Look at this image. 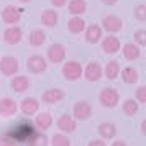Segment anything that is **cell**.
<instances>
[{
  "label": "cell",
  "mask_w": 146,
  "mask_h": 146,
  "mask_svg": "<svg viewBox=\"0 0 146 146\" xmlns=\"http://www.w3.org/2000/svg\"><path fill=\"white\" fill-rule=\"evenodd\" d=\"M99 102H100V105L105 107V108H115L120 102L118 90L113 89V87H105V89H102L100 94H99Z\"/></svg>",
  "instance_id": "6da1fadb"
},
{
  "label": "cell",
  "mask_w": 146,
  "mask_h": 146,
  "mask_svg": "<svg viewBox=\"0 0 146 146\" xmlns=\"http://www.w3.org/2000/svg\"><path fill=\"white\" fill-rule=\"evenodd\" d=\"M62 76H64V79L71 80V82L79 80L82 77V66H80V62H77V61H67V62H64Z\"/></svg>",
  "instance_id": "7a4b0ae2"
},
{
  "label": "cell",
  "mask_w": 146,
  "mask_h": 146,
  "mask_svg": "<svg viewBox=\"0 0 146 146\" xmlns=\"http://www.w3.org/2000/svg\"><path fill=\"white\" fill-rule=\"evenodd\" d=\"M72 115L76 120H79V121H86V120L90 118V115H92V105L87 102V100H79V102H76L72 107Z\"/></svg>",
  "instance_id": "3957f363"
},
{
  "label": "cell",
  "mask_w": 146,
  "mask_h": 146,
  "mask_svg": "<svg viewBox=\"0 0 146 146\" xmlns=\"http://www.w3.org/2000/svg\"><path fill=\"white\" fill-rule=\"evenodd\" d=\"M20 71V64H18V59L15 56H3L0 59V72L3 76H15V74Z\"/></svg>",
  "instance_id": "277c9868"
},
{
  "label": "cell",
  "mask_w": 146,
  "mask_h": 146,
  "mask_svg": "<svg viewBox=\"0 0 146 146\" xmlns=\"http://www.w3.org/2000/svg\"><path fill=\"white\" fill-rule=\"evenodd\" d=\"M27 67L30 72L41 74L48 69V61L43 56H40V54H33V56H30L27 59Z\"/></svg>",
  "instance_id": "5b68a950"
},
{
  "label": "cell",
  "mask_w": 146,
  "mask_h": 146,
  "mask_svg": "<svg viewBox=\"0 0 146 146\" xmlns=\"http://www.w3.org/2000/svg\"><path fill=\"white\" fill-rule=\"evenodd\" d=\"M2 20L7 25H17L21 20V8L15 7V5H7L2 10Z\"/></svg>",
  "instance_id": "8992f818"
},
{
  "label": "cell",
  "mask_w": 146,
  "mask_h": 146,
  "mask_svg": "<svg viewBox=\"0 0 146 146\" xmlns=\"http://www.w3.org/2000/svg\"><path fill=\"white\" fill-rule=\"evenodd\" d=\"M23 38V30H21L18 25H8L7 30L3 31V41L7 43V44H18Z\"/></svg>",
  "instance_id": "52a82bcc"
},
{
  "label": "cell",
  "mask_w": 146,
  "mask_h": 146,
  "mask_svg": "<svg viewBox=\"0 0 146 146\" xmlns=\"http://www.w3.org/2000/svg\"><path fill=\"white\" fill-rule=\"evenodd\" d=\"M46 56H48V61H49V62L59 64V62H62L64 58H66V48H64V44L54 43V44H51V46L48 48Z\"/></svg>",
  "instance_id": "ba28073f"
},
{
  "label": "cell",
  "mask_w": 146,
  "mask_h": 146,
  "mask_svg": "<svg viewBox=\"0 0 146 146\" xmlns=\"http://www.w3.org/2000/svg\"><path fill=\"white\" fill-rule=\"evenodd\" d=\"M82 76H86L89 82H99L102 77V66L95 61H90L86 69H82Z\"/></svg>",
  "instance_id": "9c48e42d"
},
{
  "label": "cell",
  "mask_w": 146,
  "mask_h": 146,
  "mask_svg": "<svg viewBox=\"0 0 146 146\" xmlns=\"http://www.w3.org/2000/svg\"><path fill=\"white\" fill-rule=\"evenodd\" d=\"M102 27L105 31L108 33H118L120 30L123 28V21L120 17H115V15H107L102 18Z\"/></svg>",
  "instance_id": "30bf717a"
},
{
  "label": "cell",
  "mask_w": 146,
  "mask_h": 146,
  "mask_svg": "<svg viewBox=\"0 0 146 146\" xmlns=\"http://www.w3.org/2000/svg\"><path fill=\"white\" fill-rule=\"evenodd\" d=\"M56 125H58V128H59L61 133H66V135L76 131V128H77L76 118H74V117H71V115H66V113H64V115H61L59 118H58Z\"/></svg>",
  "instance_id": "8fae6325"
},
{
  "label": "cell",
  "mask_w": 146,
  "mask_h": 146,
  "mask_svg": "<svg viewBox=\"0 0 146 146\" xmlns=\"http://www.w3.org/2000/svg\"><path fill=\"white\" fill-rule=\"evenodd\" d=\"M102 49H104V53L105 54H117L121 49V43L117 36H105V38H102Z\"/></svg>",
  "instance_id": "7c38bea8"
},
{
  "label": "cell",
  "mask_w": 146,
  "mask_h": 146,
  "mask_svg": "<svg viewBox=\"0 0 146 146\" xmlns=\"http://www.w3.org/2000/svg\"><path fill=\"white\" fill-rule=\"evenodd\" d=\"M64 99V90L62 89H58V87H53V89H46L44 92L41 94V100L44 104H58Z\"/></svg>",
  "instance_id": "4fadbf2b"
},
{
  "label": "cell",
  "mask_w": 146,
  "mask_h": 146,
  "mask_svg": "<svg viewBox=\"0 0 146 146\" xmlns=\"http://www.w3.org/2000/svg\"><path fill=\"white\" fill-rule=\"evenodd\" d=\"M18 110V105L12 97H3L0 99V117H12Z\"/></svg>",
  "instance_id": "5bb4252c"
},
{
  "label": "cell",
  "mask_w": 146,
  "mask_h": 146,
  "mask_svg": "<svg viewBox=\"0 0 146 146\" xmlns=\"http://www.w3.org/2000/svg\"><path fill=\"white\" fill-rule=\"evenodd\" d=\"M20 110L23 115L31 117L35 113H38V110H40V102H38V99H35V97H27V99L21 100Z\"/></svg>",
  "instance_id": "9a60e30c"
},
{
  "label": "cell",
  "mask_w": 146,
  "mask_h": 146,
  "mask_svg": "<svg viewBox=\"0 0 146 146\" xmlns=\"http://www.w3.org/2000/svg\"><path fill=\"white\" fill-rule=\"evenodd\" d=\"M86 31V41L89 44H97L102 40V27L100 25H89L84 28Z\"/></svg>",
  "instance_id": "2e32d148"
},
{
  "label": "cell",
  "mask_w": 146,
  "mask_h": 146,
  "mask_svg": "<svg viewBox=\"0 0 146 146\" xmlns=\"http://www.w3.org/2000/svg\"><path fill=\"white\" fill-rule=\"evenodd\" d=\"M30 86H31V80L27 76H15L10 80V87L15 92H25V90L30 89Z\"/></svg>",
  "instance_id": "e0dca14e"
},
{
  "label": "cell",
  "mask_w": 146,
  "mask_h": 146,
  "mask_svg": "<svg viewBox=\"0 0 146 146\" xmlns=\"http://www.w3.org/2000/svg\"><path fill=\"white\" fill-rule=\"evenodd\" d=\"M121 53L125 56V59L128 61H136L139 59V56H141V49L136 43H126L121 46Z\"/></svg>",
  "instance_id": "ac0fdd59"
},
{
  "label": "cell",
  "mask_w": 146,
  "mask_h": 146,
  "mask_svg": "<svg viewBox=\"0 0 146 146\" xmlns=\"http://www.w3.org/2000/svg\"><path fill=\"white\" fill-rule=\"evenodd\" d=\"M53 115L49 112H41L36 115V118H35V125H36V128L38 130H48V128H51V125H53Z\"/></svg>",
  "instance_id": "d6986e66"
},
{
  "label": "cell",
  "mask_w": 146,
  "mask_h": 146,
  "mask_svg": "<svg viewBox=\"0 0 146 146\" xmlns=\"http://www.w3.org/2000/svg\"><path fill=\"white\" fill-rule=\"evenodd\" d=\"M84 28H86V21H84V18L80 15H72V18L67 21V30L74 35L82 33Z\"/></svg>",
  "instance_id": "ffe728a7"
},
{
  "label": "cell",
  "mask_w": 146,
  "mask_h": 146,
  "mask_svg": "<svg viewBox=\"0 0 146 146\" xmlns=\"http://www.w3.org/2000/svg\"><path fill=\"white\" fill-rule=\"evenodd\" d=\"M99 135L102 136V139H112L117 135V125L110 123V121H104L99 125Z\"/></svg>",
  "instance_id": "44dd1931"
},
{
  "label": "cell",
  "mask_w": 146,
  "mask_h": 146,
  "mask_svg": "<svg viewBox=\"0 0 146 146\" xmlns=\"http://www.w3.org/2000/svg\"><path fill=\"white\" fill-rule=\"evenodd\" d=\"M87 10L86 0H69L67 2V12L71 15H82Z\"/></svg>",
  "instance_id": "7402d4cb"
},
{
  "label": "cell",
  "mask_w": 146,
  "mask_h": 146,
  "mask_svg": "<svg viewBox=\"0 0 146 146\" xmlns=\"http://www.w3.org/2000/svg\"><path fill=\"white\" fill-rule=\"evenodd\" d=\"M58 20H59V15H58L56 10H44L41 13V23L44 27H49V28L56 27L58 25Z\"/></svg>",
  "instance_id": "603a6c76"
},
{
  "label": "cell",
  "mask_w": 146,
  "mask_h": 146,
  "mask_svg": "<svg viewBox=\"0 0 146 146\" xmlns=\"http://www.w3.org/2000/svg\"><path fill=\"white\" fill-rule=\"evenodd\" d=\"M118 76H121V80L125 82V84H136L139 79V74L138 71L135 69V67H125V69H121V74H118Z\"/></svg>",
  "instance_id": "cb8c5ba5"
},
{
  "label": "cell",
  "mask_w": 146,
  "mask_h": 146,
  "mask_svg": "<svg viewBox=\"0 0 146 146\" xmlns=\"http://www.w3.org/2000/svg\"><path fill=\"white\" fill-rule=\"evenodd\" d=\"M102 72H105L107 79L115 80L117 77H118V74H120V64H118V61H115V59L108 61V62H107V66H105V69H104Z\"/></svg>",
  "instance_id": "d4e9b609"
},
{
  "label": "cell",
  "mask_w": 146,
  "mask_h": 146,
  "mask_svg": "<svg viewBox=\"0 0 146 146\" xmlns=\"http://www.w3.org/2000/svg\"><path fill=\"white\" fill-rule=\"evenodd\" d=\"M28 41H30V44L33 48H38L41 44H44V41H46V33L43 31V30H33L30 36H28Z\"/></svg>",
  "instance_id": "484cf974"
},
{
  "label": "cell",
  "mask_w": 146,
  "mask_h": 146,
  "mask_svg": "<svg viewBox=\"0 0 146 146\" xmlns=\"http://www.w3.org/2000/svg\"><path fill=\"white\" fill-rule=\"evenodd\" d=\"M121 110H123V112H125V115H128V117H135V115L138 113V110H139L138 100L126 99L125 102H123V105H121Z\"/></svg>",
  "instance_id": "4316f807"
},
{
  "label": "cell",
  "mask_w": 146,
  "mask_h": 146,
  "mask_svg": "<svg viewBox=\"0 0 146 146\" xmlns=\"http://www.w3.org/2000/svg\"><path fill=\"white\" fill-rule=\"evenodd\" d=\"M51 145L53 146H69L71 145V139L66 133H59V135H54L51 138Z\"/></svg>",
  "instance_id": "83f0119b"
},
{
  "label": "cell",
  "mask_w": 146,
  "mask_h": 146,
  "mask_svg": "<svg viewBox=\"0 0 146 146\" xmlns=\"http://www.w3.org/2000/svg\"><path fill=\"white\" fill-rule=\"evenodd\" d=\"M133 15H135V18L139 21H146V5L145 3H139L135 7L133 10Z\"/></svg>",
  "instance_id": "f1b7e54d"
},
{
  "label": "cell",
  "mask_w": 146,
  "mask_h": 146,
  "mask_svg": "<svg viewBox=\"0 0 146 146\" xmlns=\"http://www.w3.org/2000/svg\"><path fill=\"white\" fill-rule=\"evenodd\" d=\"M133 38H135V43H136L139 48L146 46V31L145 30H136L135 35H133Z\"/></svg>",
  "instance_id": "f546056e"
},
{
  "label": "cell",
  "mask_w": 146,
  "mask_h": 146,
  "mask_svg": "<svg viewBox=\"0 0 146 146\" xmlns=\"http://www.w3.org/2000/svg\"><path fill=\"white\" fill-rule=\"evenodd\" d=\"M136 100L138 104H146V86H139L136 89Z\"/></svg>",
  "instance_id": "4dcf8cb0"
},
{
  "label": "cell",
  "mask_w": 146,
  "mask_h": 146,
  "mask_svg": "<svg viewBox=\"0 0 146 146\" xmlns=\"http://www.w3.org/2000/svg\"><path fill=\"white\" fill-rule=\"evenodd\" d=\"M15 145H17V139L13 136H8V135L0 136V146H15Z\"/></svg>",
  "instance_id": "1f68e13d"
},
{
  "label": "cell",
  "mask_w": 146,
  "mask_h": 146,
  "mask_svg": "<svg viewBox=\"0 0 146 146\" xmlns=\"http://www.w3.org/2000/svg\"><path fill=\"white\" fill-rule=\"evenodd\" d=\"M89 146H105V141L102 138H99V139H92L90 143H89Z\"/></svg>",
  "instance_id": "d6a6232c"
},
{
  "label": "cell",
  "mask_w": 146,
  "mask_h": 146,
  "mask_svg": "<svg viewBox=\"0 0 146 146\" xmlns=\"http://www.w3.org/2000/svg\"><path fill=\"white\" fill-rule=\"evenodd\" d=\"M51 3H53L54 7L61 8V7H64V5L67 3V0H51Z\"/></svg>",
  "instance_id": "836d02e7"
},
{
  "label": "cell",
  "mask_w": 146,
  "mask_h": 146,
  "mask_svg": "<svg viewBox=\"0 0 146 146\" xmlns=\"http://www.w3.org/2000/svg\"><path fill=\"white\" fill-rule=\"evenodd\" d=\"M100 2H102L104 5H107V7H110V5H115L118 0H100Z\"/></svg>",
  "instance_id": "e575fe53"
},
{
  "label": "cell",
  "mask_w": 146,
  "mask_h": 146,
  "mask_svg": "<svg viewBox=\"0 0 146 146\" xmlns=\"http://www.w3.org/2000/svg\"><path fill=\"white\" fill-rule=\"evenodd\" d=\"M113 146H126V143H125V141H121V139H118V141H115V143H113Z\"/></svg>",
  "instance_id": "d590c367"
},
{
  "label": "cell",
  "mask_w": 146,
  "mask_h": 146,
  "mask_svg": "<svg viewBox=\"0 0 146 146\" xmlns=\"http://www.w3.org/2000/svg\"><path fill=\"white\" fill-rule=\"evenodd\" d=\"M141 128H143V130H141V131H143V135H146V120L141 123Z\"/></svg>",
  "instance_id": "8d00e7d4"
},
{
  "label": "cell",
  "mask_w": 146,
  "mask_h": 146,
  "mask_svg": "<svg viewBox=\"0 0 146 146\" xmlns=\"http://www.w3.org/2000/svg\"><path fill=\"white\" fill-rule=\"evenodd\" d=\"M18 2H21V3H28V2H31V0H18Z\"/></svg>",
  "instance_id": "74e56055"
}]
</instances>
